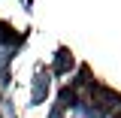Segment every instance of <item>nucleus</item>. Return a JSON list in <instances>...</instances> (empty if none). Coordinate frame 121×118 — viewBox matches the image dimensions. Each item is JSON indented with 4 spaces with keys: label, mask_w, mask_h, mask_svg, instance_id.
Masks as SVG:
<instances>
[{
    "label": "nucleus",
    "mask_w": 121,
    "mask_h": 118,
    "mask_svg": "<svg viewBox=\"0 0 121 118\" xmlns=\"http://www.w3.org/2000/svg\"><path fill=\"white\" fill-rule=\"evenodd\" d=\"M0 43H6V45H15V43H21V33H15L9 24H0Z\"/></svg>",
    "instance_id": "7ed1b4c3"
},
{
    "label": "nucleus",
    "mask_w": 121,
    "mask_h": 118,
    "mask_svg": "<svg viewBox=\"0 0 121 118\" xmlns=\"http://www.w3.org/2000/svg\"><path fill=\"white\" fill-rule=\"evenodd\" d=\"M73 55H70V52H67V48H60L58 52V58H55V73H70V70H73Z\"/></svg>",
    "instance_id": "f03ea898"
},
{
    "label": "nucleus",
    "mask_w": 121,
    "mask_h": 118,
    "mask_svg": "<svg viewBox=\"0 0 121 118\" xmlns=\"http://www.w3.org/2000/svg\"><path fill=\"white\" fill-rule=\"evenodd\" d=\"M85 103H88L91 109H97V112H115V109L121 106V97L115 94V91L103 88V85H91V82H88Z\"/></svg>",
    "instance_id": "f257e3e1"
}]
</instances>
